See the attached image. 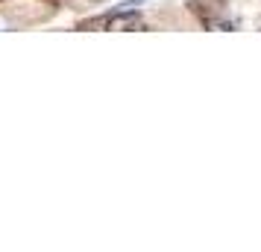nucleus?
Returning a JSON list of instances; mask_svg holds the SVG:
<instances>
[{
	"mask_svg": "<svg viewBox=\"0 0 261 252\" xmlns=\"http://www.w3.org/2000/svg\"><path fill=\"white\" fill-rule=\"evenodd\" d=\"M94 3H100V0H94Z\"/></svg>",
	"mask_w": 261,
	"mask_h": 252,
	"instance_id": "obj_2",
	"label": "nucleus"
},
{
	"mask_svg": "<svg viewBox=\"0 0 261 252\" xmlns=\"http://www.w3.org/2000/svg\"><path fill=\"white\" fill-rule=\"evenodd\" d=\"M138 26H141V15L138 12H118V15H109L106 30H138Z\"/></svg>",
	"mask_w": 261,
	"mask_h": 252,
	"instance_id": "obj_1",
	"label": "nucleus"
}]
</instances>
